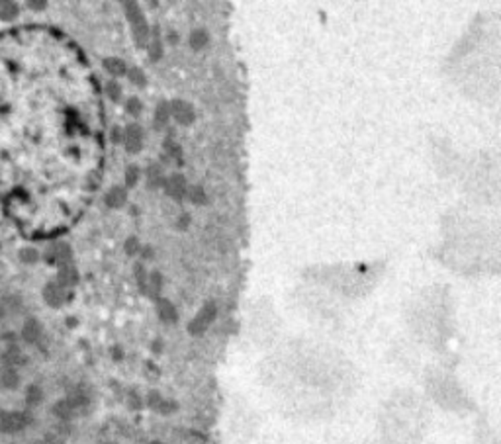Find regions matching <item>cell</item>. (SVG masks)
<instances>
[{
  "instance_id": "1",
  "label": "cell",
  "mask_w": 501,
  "mask_h": 444,
  "mask_svg": "<svg viewBox=\"0 0 501 444\" xmlns=\"http://www.w3.org/2000/svg\"><path fill=\"white\" fill-rule=\"evenodd\" d=\"M215 317H217V305H215L213 301L204 303V305L200 307V311L194 315V319L188 323V333L194 335V337L206 333L208 327L215 321Z\"/></svg>"
},
{
  "instance_id": "2",
  "label": "cell",
  "mask_w": 501,
  "mask_h": 444,
  "mask_svg": "<svg viewBox=\"0 0 501 444\" xmlns=\"http://www.w3.org/2000/svg\"><path fill=\"white\" fill-rule=\"evenodd\" d=\"M143 141H145V131L139 123L132 122L125 125V129H122V145L125 147L127 153L137 155L143 149Z\"/></svg>"
},
{
  "instance_id": "3",
  "label": "cell",
  "mask_w": 501,
  "mask_h": 444,
  "mask_svg": "<svg viewBox=\"0 0 501 444\" xmlns=\"http://www.w3.org/2000/svg\"><path fill=\"white\" fill-rule=\"evenodd\" d=\"M168 110H170V118L179 125H192L196 122V110L190 102L182 100V98H175L168 102Z\"/></svg>"
},
{
  "instance_id": "4",
  "label": "cell",
  "mask_w": 501,
  "mask_h": 444,
  "mask_svg": "<svg viewBox=\"0 0 501 444\" xmlns=\"http://www.w3.org/2000/svg\"><path fill=\"white\" fill-rule=\"evenodd\" d=\"M43 258L47 264H55L57 268L65 267L73 262V249L69 243H53L45 251Z\"/></svg>"
},
{
  "instance_id": "5",
  "label": "cell",
  "mask_w": 501,
  "mask_h": 444,
  "mask_svg": "<svg viewBox=\"0 0 501 444\" xmlns=\"http://www.w3.org/2000/svg\"><path fill=\"white\" fill-rule=\"evenodd\" d=\"M163 190H165V194H167L168 198H172V200H182V198L186 196V190H188V180H186L184 174L175 172V174H170V176L165 178Z\"/></svg>"
},
{
  "instance_id": "6",
  "label": "cell",
  "mask_w": 501,
  "mask_h": 444,
  "mask_svg": "<svg viewBox=\"0 0 501 444\" xmlns=\"http://www.w3.org/2000/svg\"><path fill=\"white\" fill-rule=\"evenodd\" d=\"M132 26V35H134V41L135 45L139 47V49H147V45L151 41V28H149V22H147V18L141 16L139 20H135V22L129 24Z\"/></svg>"
},
{
  "instance_id": "7",
  "label": "cell",
  "mask_w": 501,
  "mask_h": 444,
  "mask_svg": "<svg viewBox=\"0 0 501 444\" xmlns=\"http://www.w3.org/2000/svg\"><path fill=\"white\" fill-rule=\"evenodd\" d=\"M104 204L110 208V210H120L127 204V188L125 186H112L106 194H104Z\"/></svg>"
},
{
  "instance_id": "8",
  "label": "cell",
  "mask_w": 501,
  "mask_h": 444,
  "mask_svg": "<svg viewBox=\"0 0 501 444\" xmlns=\"http://www.w3.org/2000/svg\"><path fill=\"white\" fill-rule=\"evenodd\" d=\"M155 307H157V315H159V319L163 323H167V325H172V323L179 321V311L175 307V303L167 298H159L155 301Z\"/></svg>"
},
{
  "instance_id": "9",
  "label": "cell",
  "mask_w": 501,
  "mask_h": 444,
  "mask_svg": "<svg viewBox=\"0 0 501 444\" xmlns=\"http://www.w3.org/2000/svg\"><path fill=\"white\" fill-rule=\"evenodd\" d=\"M43 300L47 301V305L51 307H61L65 300H67V294L65 288H61L57 282H49L43 286Z\"/></svg>"
},
{
  "instance_id": "10",
  "label": "cell",
  "mask_w": 501,
  "mask_h": 444,
  "mask_svg": "<svg viewBox=\"0 0 501 444\" xmlns=\"http://www.w3.org/2000/svg\"><path fill=\"white\" fill-rule=\"evenodd\" d=\"M57 284L61 288H73L78 284V270L77 267L71 262V264H65V267H59V272H57Z\"/></svg>"
},
{
  "instance_id": "11",
  "label": "cell",
  "mask_w": 501,
  "mask_h": 444,
  "mask_svg": "<svg viewBox=\"0 0 501 444\" xmlns=\"http://www.w3.org/2000/svg\"><path fill=\"white\" fill-rule=\"evenodd\" d=\"M170 122V110H168V100H159L153 112V127L155 129H165Z\"/></svg>"
},
{
  "instance_id": "12",
  "label": "cell",
  "mask_w": 501,
  "mask_h": 444,
  "mask_svg": "<svg viewBox=\"0 0 501 444\" xmlns=\"http://www.w3.org/2000/svg\"><path fill=\"white\" fill-rule=\"evenodd\" d=\"M102 67L112 77H125L127 75V69H129L125 65V61L120 59V57H106L102 61Z\"/></svg>"
},
{
  "instance_id": "13",
  "label": "cell",
  "mask_w": 501,
  "mask_h": 444,
  "mask_svg": "<svg viewBox=\"0 0 501 444\" xmlns=\"http://www.w3.org/2000/svg\"><path fill=\"white\" fill-rule=\"evenodd\" d=\"M188 45L194 49V51H202V49H206L208 45H210V34H208V30H204V28H196V30H192L188 35Z\"/></svg>"
},
{
  "instance_id": "14",
  "label": "cell",
  "mask_w": 501,
  "mask_h": 444,
  "mask_svg": "<svg viewBox=\"0 0 501 444\" xmlns=\"http://www.w3.org/2000/svg\"><path fill=\"white\" fill-rule=\"evenodd\" d=\"M161 292H163V274L159 270H153L149 274V278H147V290H145V294L157 301L159 296H161Z\"/></svg>"
},
{
  "instance_id": "15",
  "label": "cell",
  "mask_w": 501,
  "mask_h": 444,
  "mask_svg": "<svg viewBox=\"0 0 501 444\" xmlns=\"http://www.w3.org/2000/svg\"><path fill=\"white\" fill-rule=\"evenodd\" d=\"M165 178H167V176L163 174V168H161V165H149V167H147V188H149V190L163 188Z\"/></svg>"
},
{
  "instance_id": "16",
  "label": "cell",
  "mask_w": 501,
  "mask_h": 444,
  "mask_svg": "<svg viewBox=\"0 0 501 444\" xmlns=\"http://www.w3.org/2000/svg\"><path fill=\"white\" fill-rule=\"evenodd\" d=\"M147 53H149V61L151 63H157V61H161L163 55H165V47H163V41L159 39V30L155 32V37L149 41L147 45Z\"/></svg>"
},
{
  "instance_id": "17",
  "label": "cell",
  "mask_w": 501,
  "mask_h": 444,
  "mask_svg": "<svg viewBox=\"0 0 501 444\" xmlns=\"http://www.w3.org/2000/svg\"><path fill=\"white\" fill-rule=\"evenodd\" d=\"M186 196H188V200L192 202L194 206H204V204H208V194H206L204 186H200V184L188 186V190H186Z\"/></svg>"
},
{
  "instance_id": "18",
  "label": "cell",
  "mask_w": 501,
  "mask_h": 444,
  "mask_svg": "<svg viewBox=\"0 0 501 444\" xmlns=\"http://www.w3.org/2000/svg\"><path fill=\"white\" fill-rule=\"evenodd\" d=\"M18 16H20L18 4H14V2H4V4L0 6V20H2V22H14Z\"/></svg>"
},
{
  "instance_id": "19",
  "label": "cell",
  "mask_w": 501,
  "mask_h": 444,
  "mask_svg": "<svg viewBox=\"0 0 501 444\" xmlns=\"http://www.w3.org/2000/svg\"><path fill=\"white\" fill-rule=\"evenodd\" d=\"M139 176H141V170L137 165H127L125 170H123V182H125V188H134L135 184L139 182Z\"/></svg>"
},
{
  "instance_id": "20",
  "label": "cell",
  "mask_w": 501,
  "mask_h": 444,
  "mask_svg": "<svg viewBox=\"0 0 501 444\" xmlns=\"http://www.w3.org/2000/svg\"><path fill=\"white\" fill-rule=\"evenodd\" d=\"M122 8H123V14H125V18H127V22L132 24L135 20H139L141 16H143V12L139 8V4L137 2H122Z\"/></svg>"
},
{
  "instance_id": "21",
  "label": "cell",
  "mask_w": 501,
  "mask_h": 444,
  "mask_svg": "<svg viewBox=\"0 0 501 444\" xmlns=\"http://www.w3.org/2000/svg\"><path fill=\"white\" fill-rule=\"evenodd\" d=\"M127 78H129V82H132V84L139 86V88H145V86H147V75H145L139 67L127 69Z\"/></svg>"
},
{
  "instance_id": "22",
  "label": "cell",
  "mask_w": 501,
  "mask_h": 444,
  "mask_svg": "<svg viewBox=\"0 0 501 444\" xmlns=\"http://www.w3.org/2000/svg\"><path fill=\"white\" fill-rule=\"evenodd\" d=\"M104 90H106V96H108L112 102H120V98H122V86H120L118 80H108L106 86H104Z\"/></svg>"
},
{
  "instance_id": "23",
  "label": "cell",
  "mask_w": 501,
  "mask_h": 444,
  "mask_svg": "<svg viewBox=\"0 0 501 444\" xmlns=\"http://www.w3.org/2000/svg\"><path fill=\"white\" fill-rule=\"evenodd\" d=\"M125 112H127L132 118H139L141 112H143V102L139 100V98H135V96L127 98V100H125Z\"/></svg>"
},
{
  "instance_id": "24",
  "label": "cell",
  "mask_w": 501,
  "mask_h": 444,
  "mask_svg": "<svg viewBox=\"0 0 501 444\" xmlns=\"http://www.w3.org/2000/svg\"><path fill=\"white\" fill-rule=\"evenodd\" d=\"M134 274H135V282H137L139 290H143V294H145V290H147V278H149V274H147V270H145V267L141 264V262H135Z\"/></svg>"
},
{
  "instance_id": "25",
  "label": "cell",
  "mask_w": 501,
  "mask_h": 444,
  "mask_svg": "<svg viewBox=\"0 0 501 444\" xmlns=\"http://www.w3.org/2000/svg\"><path fill=\"white\" fill-rule=\"evenodd\" d=\"M18 256H20V260L26 262V264H35L39 260V253L35 251L34 247H24L22 251L18 253Z\"/></svg>"
},
{
  "instance_id": "26",
  "label": "cell",
  "mask_w": 501,
  "mask_h": 444,
  "mask_svg": "<svg viewBox=\"0 0 501 444\" xmlns=\"http://www.w3.org/2000/svg\"><path fill=\"white\" fill-rule=\"evenodd\" d=\"M139 249H141V243H139V239L132 235V237H127L125 239V243H123V253L127 256H135L139 253Z\"/></svg>"
},
{
  "instance_id": "27",
  "label": "cell",
  "mask_w": 501,
  "mask_h": 444,
  "mask_svg": "<svg viewBox=\"0 0 501 444\" xmlns=\"http://www.w3.org/2000/svg\"><path fill=\"white\" fill-rule=\"evenodd\" d=\"M177 409H179V403L172 399H165V397H163V401H161L159 407H157V411H159L161 415H170V413H175Z\"/></svg>"
},
{
  "instance_id": "28",
  "label": "cell",
  "mask_w": 501,
  "mask_h": 444,
  "mask_svg": "<svg viewBox=\"0 0 501 444\" xmlns=\"http://www.w3.org/2000/svg\"><path fill=\"white\" fill-rule=\"evenodd\" d=\"M37 335H39V325H37V321H28V325L24 327V337L28 341H35Z\"/></svg>"
},
{
  "instance_id": "29",
  "label": "cell",
  "mask_w": 501,
  "mask_h": 444,
  "mask_svg": "<svg viewBox=\"0 0 501 444\" xmlns=\"http://www.w3.org/2000/svg\"><path fill=\"white\" fill-rule=\"evenodd\" d=\"M161 401H163V395H161L159 391H155V389H151V391L147 393V405H149L153 411H157V407H159Z\"/></svg>"
},
{
  "instance_id": "30",
  "label": "cell",
  "mask_w": 501,
  "mask_h": 444,
  "mask_svg": "<svg viewBox=\"0 0 501 444\" xmlns=\"http://www.w3.org/2000/svg\"><path fill=\"white\" fill-rule=\"evenodd\" d=\"M127 403H129V407L134 411H137V409H141V405H143V401H141V395L135 391V389H132L129 391V395H127Z\"/></svg>"
},
{
  "instance_id": "31",
  "label": "cell",
  "mask_w": 501,
  "mask_h": 444,
  "mask_svg": "<svg viewBox=\"0 0 501 444\" xmlns=\"http://www.w3.org/2000/svg\"><path fill=\"white\" fill-rule=\"evenodd\" d=\"M190 221H192V219H190V215L186 213V211H182V213L179 215V219H177V229H179V231H186V229H188V225H190Z\"/></svg>"
},
{
  "instance_id": "32",
  "label": "cell",
  "mask_w": 501,
  "mask_h": 444,
  "mask_svg": "<svg viewBox=\"0 0 501 444\" xmlns=\"http://www.w3.org/2000/svg\"><path fill=\"white\" fill-rule=\"evenodd\" d=\"M165 149H167V153L172 157V159H180V147L177 143H172L170 139L165 141Z\"/></svg>"
},
{
  "instance_id": "33",
  "label": "cell",
  "mask_w": 501,
  "mask_h": 444,
  "mask_svg": "<svg viewBox=\"0 0 501 444\" xmlns=\"http://www.w3.org/2000/svg\"><path fill=\"white\" fill-rule=\"evenodd\" d=\"M55 413L59 415V417H69V415H71V405H69V401H61V403H57Z\"/></svg>"
},
{
  "instance_id": "34",
  "label": "cell",
  "mask_w": 501,
  "mask_h": 444,
  "mask_svg": "<svg viewBox=\"0 0 501 444\" xmlns=\"http://www.w3.org/2000/svg\"><path fill=\"white\" fill-rule=\"evenodd\" d=\"M28 8L34 12H41L47 8V2H45V0H30V2H28Z\"/></svg>"
},
{
  "instance_id": "35",
  "label": "cell",
  "mask_w": 501,
  "mask_h": 444,
  "mask_svg": "<svg viewBox=\"0 0 501 444\" xmlns=\"http://www.w3.org/2000/svg\"><path fill=\"white\" fill-rule=\"evenodd\" d=\"M110 139L112 143H122V127H112V134H110Z\"/></svg>"
},
{
  "instance_id": "36",
  "label": "cell",
  "mask_w": 501,
  "mask_h": 444,
  "mask_svg": "<svg viewBox=\"0 0 501 444\" xmlns=\"http://www.w3.org/2000/svg\"><path fill=\"white\" fill-rule=\"evenodd\" d=\"M39 397H41V393H39L37 389H35V388L30 389V393H28V399H30V403H37V401H39Z\"/></svg>"
},
{
  "instance_id": "37",
  "label": "cell",
  "mask_w": 501,
  "mask_h": 444,
  "mask_svg": "<svg viewBox=\"0 0 501 444\" xmlns=\"http://www.w3.org/2000/svg\"><path fill=\"white\" fill-rule=\"evenodd\" d=\"M139 253L145 256V258H151L153 256V249L149 247V245H141V249H139Z\"/></svg>"
},
{
  "instance_id": "38",
  "label": "cell",
  "mask_w": 501,
  "mask_h": 444,
  "mask_svg": "<svg viewBox=\"0 0 501 444\" xmlns=\"http://www.w3.org/2000/svg\"><path fill=\"white\" fill-rule=\"evenodd\" d=\"M167 39L170 41V43H179V34H177V32H168Z\"/></svg>"
},
{
  "instance_id": "39",
  "label": "cell",
  "mask_w": 501,
  "mask_h": 444,
  "mask_svg": "<svg viewBox=\"0 0 501 444\" xmlns=\"http://www.w3.org/2000/svg\"><path fill=\"white\" fill-rule=\"evenodd\" d=\"M151 444H163V442H161V440H153Z\"/></svg>"
},
{
  "instance_id": "40",
  "label": "cell",
  "mask_w": 501,
  "mask_h": 444,
  "mask_svg": "<svg viewBox=\"0 0 501 444\" xmlns=\"http://www.w3.org/2000/svg\"><path fill=\"white\" fill-rule=\"evenodd\" d=\"M0 315H2V311H0Z\"/></svg>"
},
{
  "instance_id": "41",
  "label": "cell",
  "mask_w": 501,
  "mask_h": 444,
  "mask_svg": "<svg viewBox=\"0 0 501 444\" xmlns=\"http://www.w3.org/2000/svg\"><path fill=\"white\" fill-rule=\"evenodd\" d=\"M0 249H2V247H0Z\"/></svg>"
}]
</instances>
